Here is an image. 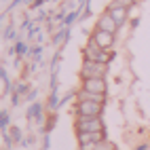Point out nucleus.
I'll return each instance as SVG.
<instances>
[{"label":"nucleus","mask_w":150,"mask_h":150,"mask_svg":"<svg viewBox=\"0 0 150 150\" xmlns=\"http://www.w3.org/2000/svg\"><path fill=\"white\" fill-rule=\"evenodd\" d=\"M83 59H89V62H97V64H108L110 59H112V53L102 49L91 36H89L87 45L83 47Z\"/></svg>","instance_id":"nucleus-1"},{"label":"nucleus","mask_w":150,"mask_h":150,"mask_svg":"<svg viewBox=\"0 0 150 150\" xmlns=\"http://www.w3.org/2000/svg\"><path fill=\"white\" fill-rule=\"evenodd\" d=\"M102 112H104V102H95V99H78L76 102V118L102 116Z\"/></svg>","instance_id":"nucleus-2"},{"label":"nucleus","mask_w":150,"mask_h":150,"mask_svg":"<svg viewBox=\"0 0 150 150\" xmlns=\"http://www.w3.org/2000/svg\"><path fill=\"white\" fill-rule=\"evenodd\" d=\"M106 74H108V64H97V62L83 59L81 78H106Z\"/></svg>","instance_id":"nucleus-3"},{"label":"nucleus","mask_w":150,"mask_h":150,"mask_svg":"<svg viewBox=\"0 0 150 150\" xmlns=\"http://www.w3.org/2000/svg\"><path fill=\"white\" fill-rule=\"evenodd\" d=\"M76 133H95V131H104V121L102 116H91V118H76L74 121Z\"/></svg>","instance_id":"nucleus-4"},{"label":"nucleus","mask_w":150,"mask_h":150,"mask_svg":"<svg viewBox=\"0 0 150 150\" xmlns=\"http://www.w3.org/2000/svg\"><path fill=\"white\" fill-rule=\"evenodd\" d=\"M83 91L95 93V95H104V97H106V93H108L106 78H83Z\"/></svg>","instance_id":"nucleus-5"},{"label":"nucleus","mask_w":150,"mask_h":150,"mask_svg":"<svg viewBox=\"0 0 150 150\" xmlns=\"http://www.w3.org/2000/svg\"><path fill=\"white\" fill-rule=\"evenodd\" d=\"M114 36L116 34H110V32H104V30H97L95 28V32L91 34V38L102 47V49H106V51H110V49L114 47Z\"/></svg>","instance_id":"nucleus-6"},{"label":"nucleus","mask_w":150,"mask_h":150,"mask_svg":"<svg viewBox=\"0 0 150 150\" xmlns=\"http://www.w3.org/2000/svg\"><path fill=\"white\" fill-rule=\"evenodd\" d=\"M106 13H110V17H112L114 21H116V25H118V28H121V25L127 21V17H129V15H127V8H125V6H121V4H116L114 0L108 4Z\"/></svg>","instance_id":"nucleus-7"},{"label":"nucleus","mask_w":150,"mask_h":150,"mask_svg":"<svg viewBox=\"0 0 150 150\" xmlns=\"http://www.w3.org/2000/svg\"><path fill=\"white\" fill-rule=\"evenodd\" d=\"M78 146L81 144H102L106 139V131H95V133H76Z\"/></svg>","instance_id":"nucleus-8"},{"label":"nucleus","mask_w":150,"mask_h":150,"mask_svg":"<svg viewBox=\"0 0 150 150\" xmlns=\"http://www.w3.org/2000/svg\"><path fill=\"white\" fill-rule=\"evenodd\" d=\"M97 30H104V32L116 34L118 25H116V21H114V19L110 17V13H102V15H99V19H97Z\"/></svg>","instance_id":"nucleus-9"},{"label":"nucleus","mask_w":150,"mask_h":150,"mask_svg":"<svg viewBox=\"0 0 150 150\" xmlns=\"http://www.w3.org/2000/svg\"><path fill=\"white\" fill-rule=\"evenodd\" d=\"M95 150H116V146L112 144V142H108V139H104L102 144H97V148Z\"/></svg>","instance_id":"nucleus-10"},{"label":"nucleus","mask_w":150,"mask_h":150,"mask_svg":"<svg viewBox=\"0 0 150 150\" xmlns=\"http://www.w3.org/2000/svg\"><path fill=\"white\" fill-rule=\"evenodd\" d=\"M116 4H121V6H125V8H129V6H133L135 4V0H114Z\"/></svg>","instance_id":"nucleus-11"}]
</instances>
